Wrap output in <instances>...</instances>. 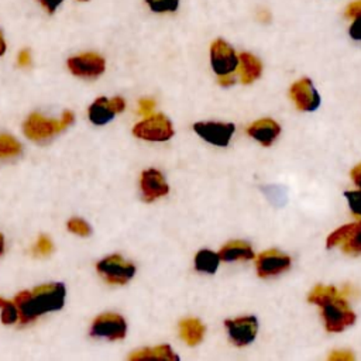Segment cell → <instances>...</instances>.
Returning <instances> with one entry per match:
<instances>
[{"label": "cell", "mask_w": 361, "mask_h": 361, "mask_svg": "<svg viewBox=\"0 0 361 361\" xmlns=\"http://www.w3.org/2000/svg\"><path fill=\"white\" fill-rule=\"evenodd\" d=\"M65 285L61 282L23 290L14 298L20 324H27L47 312L59 310L65 302Z\"/></svg>", "instance_id": "6da1fadb"}, {"label": "cell", "mask_w": 361, "mask_h": 361, "mask_svg": "<svg viewBox=\"0 0 361 361\" xmlns=\"http://www.w3.org/2000/svg\"><path fill=\"white\" fill-rule=\"evenodd\" d=\"M307 300L322 307V316L327 331L338 333L355 323V313L334 286H314L310 290Z\"/></svg>", "instance_id": "7a4b0ae2"}, {"label": "cell", "mask_w": 361, "mask_h": 361, "mask_svg": "<svg viewBox=\"0 0 361 361\" xmlns=\"http://www.w3.org/2000/svg\"><path fill=\"white\" fill-rule=\"evenodd\" d=\"M73 121V113L72 111H63L62 117L59 120L55 118H45L38 113H32L24 123L23 130L27 138L32 141H42L54 134L65 130L69 124Z\"/></svg>", "instance_id": "3957f363"}, {"label": "cell", "mask_w": 361, "mask_h": 361, "mask_svg": "<svg viewBox=\"0 0 361 361\" xmlns=\"http://www.w3.org/2000/svg\"><path fill=\"white\" fill-rule=\"evenodd\" d=\"M96 269L109 283L116 285H123L128 282L135 274V267L118 254L109 255L99 261Z\"/></svg>", "instance_id": "277c9868"}, {"label": "cell", "mask_w": 361, "mask_h": 361, "mask_svg": "<svg viewBox=\"0 0 361 361\" xmlns=\"http://www.w3.org/2000/svg\"><path fill=\"white\" fill-rule=\"evenodd\" d=\"M133 134L147 141H166L173 135V127L164 114H152L137 123L133 128Z\"/></svg>", "instance_id": "5b68a950"}, {"label": "cell", "mask_w": 361, "mask_h": 361, "mask_svg": "<svg viewBox=\"0 0 361 361\" xmlns=\"http://www.w3.org/2000/svg\"><path fill=\"white\" fill-rule=\"evenodd\" d=\"M126 331V320L117 313H103L97 316L90 327V334L93 337H107L109 340L124 338Z\"/></svg>", "instance_id": "8992f818"}, {"label": "cell", "mask_w": 361, "mask_h": 361, "mask_svg": "<svg viewBox=\"0 0 361 361\" xmlns=\"http://www.w3.org/2000/svg\"><path fill=\"white\" fill-rule=\"evenodd\" d=\"M234 128L233 123L220 121H199L193 124V130L199 137L217 147L228 145Z\"/></svg>", "instance_id": "52a82bcc"}, {"label": "cell", "mask_w": 361, "mask_h": 361, "mask_svg": "<svg viewBox=\"0 0 361 361\" xmlns=\"http://www.w3.org/2000/svg\"><path fill=\"white\" fill-rule=\"evenodd\" d=\"M257 274L261 278H269L282 274L290 267L289 255L283 254L276 248L262 251L255 261Z\"/></svg>", "instance_id": "ba28073f"}, {"label": "cell", "mask_w": 361, "mask_h": 361, "mask_svg": "<svg viewBox=\"0 0 361 361\" xmlns=\"http://www.w3.org/2000/svg\"><path fill=\"white\" fill-rule=\"evenodd\" d=\"M228 331L230 340L237 345L243 347L254 341L258 330V322L254 316H243L237 319H228L224 322Z\"/></svg>", "instance_id": "9c48e42d"}, {"label": "cell", "mask_w": 361, "mask_h": 361, "mask_svg": "<svg viewBox=\"0 0 361 361\" xmlns=\"http://www.w3.org/2000/svg\"><path fill=\"white\" fill-rule=\"evenodd\" d=\"M210 62L217 75H226L237 69L238 56L224 39H216L210 47Z\"/></svg>", "instance_id": "30bf717a"}, {"label": "cell", "mask_w": 361, "mask_h": 361, "mask_svg": "<svg viewBox=\"0 0 361 361\" xmlns=\"http://www.w3.org/2000/svg\"><path fill=\"white\" fill-rule=\"evenodd\" d=\"M69 71L80 78H97L104 72V59L94 52H85L68 59Z\"/></svg>", "instance_id": "8fae6325"}, {"label": "cell", "mask_w": 361, "mask_h": 361, "mask_svg": "<svg viewBox=\"0 0 361 361\" xmlns=\"http://www.w3.org/2000/svg\"><path fill=\"white\" fill-rule=\"evenodd\" d=\"M295 106L302 111H313L320 106V96L310 79L303 78L295 82L289 90Z\"/></svg>", "instance_id": "7c38bea8"}, {"label": "cell", "mask_w": 361, "mask_h": 361, "mask_svg": "<svg viewBox=\"0 0 361 361\" xmlns=\"http://www.w3.org/2000/svg\"><path fill=\"white\" fill-rule=\"evenodd\" d=\"M126 107V102L123 97H99L89 107V118L96 126H103L110 121L117 113H121Z\"/></svg>", "instance_id": "4fadbf2b"}, {"label": "cell", "mask_w": 361, "mask_h": 361, "mask_svg": "<svg viewBox=\"0 0 361 361\" xmlns=\"http://www.w3.org/2000/svg\"><path fill=\"white\" fill-rule=\"evenodd\" d=\"M140 186L145 202H154L155 199L162 197L169 192V186L166 185L164 175L154 168L145 169L141 173Z\"/></svg>", "instance_id": "5bb4252c"}, {"label": "cell", "mask_w": 361, "mask_h": 361, "mask_svg": "<svg viewBox=\"0 0 361 361\" xmlns=\"http://www.w3.org/2000/svg\"><path fill=\"white\" fill-rule=\"evenodd\" d=\"M247 133L250 137L261 142L264 147H269L281 133L279 124L272 118H261L254 121L248 128Z\"/></svg>", "instance_id": "9a60e30c"}, {"label": "cell", "mask_w": 361, "mask_h": 361, "mask_svg": "<svg viewBox=\"0 0 361 361\" xmlns=\"http://www.w3.org/2000/svg\"><path fill=\"white\" fill-rule=\"evenodd\" d=\"M220 261L224 262H231V261H241V259H252L254 258V251L251 245L245 241L241 240H234L228 241L221 247L219 251Z\"/></svg>", "instance_id": "2e32d148"}, {"label": "cell", "mask_w": 361, "mask_h": 361, "mask_svg": "<svg viewBox=\"0 0 361 361\" xmlns=\"http://www.w3.org/2000/svg\"><path fill=\"white\" fill-rule=\"evenodd\" d=\"M238 65H240V78H241V82L244 85L252 83L262 73V63L252 54H248V52L240 54L238 55Z\"/></svg>", "instance_id": "e0dca14e"}, {"label": "cell", "mask_w": 361, "mask_h": 361, "mask_svg": "<svg viewBox=\"0 0 361 361\" xmlns=\"http://www.w3.org/2000/svg\"><path fill=\"white\" fill-rule=\"evenodd\" d=\"M206 333V327L195 317H186L179 322V334L188 345H197Z\"/></svg>", "instance_id": "ac0fdd59"}, {"label": "cell", "mask_w": 361, "mask_h": 361, "mask_svg": "<svg viewBox=\"0 0 361 361\" xmlns=\"http://www.w3.org/2000/svg\"><path fill=\"white\" fill-rule=\"evenodd\" d=\"M128 360H131V361H140V360L176 361L178 355L172 351L171 345L161 344V345H155V347H145V348L137 350L128 355Z\"/></svg>", "instance_id": "d6986e66"}, {"label": "cell", "mask_w": 361, "mask_h": 361, "mask_svg": "<svg viewBox=\"0 0 361 361\" xmlns=\"http://www.w3.org/2000/svg\"><path fill=\"white\" fill-rule=\"evenodd\" d=\"M220 257L214 251L210 250H200L195 255V268L196 271L204 272V274H214L219 268Z\"/></svg>", "instance_id": "ffe728a7"}, {"label": "cell", "mask_w": 361, "mask_h": 361, "mask_svg": "<svg viewBox=\"0 0 361 361\" xmlns=\"http://www.w3.org/2000/svg\"><path fill=\"white\" fill-rule=\"evenodd\" d=\"M341 245H343V251L350 255L361 254V219H360V221L355 223L351 234Z\"/></svg>", "instance_id": "44dd1931"}, {"label": "cell", "mask_w": 361, "mask_h": 361, "mask_svg": "<svg viewBox=\"0 0 361 361\" xmlns=\"http://www.w3.org/2000/svg\"><path fill=\"white\" fill-rule=\"evenodd\" d=\"M21 152V144L8 134H0V158L16 157Z\"/></svg>", "instance_id": "7402d4cb"}, {"label": "cell", "mask_w": 361, "mask_h": 361, "mask_svg": "<svg viewBox=\"0 0 361 361\" xmlns=\"http://www.w3.org/2000/svg\"><path fill=\"white\" fill-rule=\"evenodd\" d=\"M0 309H1V323L3 324H13L18 320V312L16 307L14 300H7L4 298H0Z\"/></svg>", "instance_id": "603a6c76"}, {"label": "cell", "mask_w": 361, "mask_h": 361, "mask_svg": "<svg viewBox=\"0 0 361 361\" xmlns=\"http://www.w3.org/2000/svg\"><path fill=\"white\" fill-rule=\"evenodd\" d=\"M354 226H355V223H350V224L341 226L340 228H337L336 231H333V233L327 237V241H326L327 248H331V247H336V245L343 244V243L348 238V235L351 234Z\"/></svg>", "instance_id": "cb8c5ba5"}, {"label": "cell", "mask_w": 361, "mask_h": 361, "mask_svg": "<svg viewBox=\"0 0 361 361\" xmlns=\"http://www.w3.org/2000/svg\"><path fill=\"white\" fill-rule=\"evenodd\" d=\"M145 3L155 13H171L178 8L179 0H145Z\"/></svg>", "instance_id": "d4e9b609"}, {"label": "cell", "mask_w": 361, "mask_h": 361, "mask_svg": "<svg viewBox=\"0 0 361 361\" xmlns=\"http://www.w3.org/2000/svg\"><path fill=\"white\" fill-rule=\"evenodd\" d=\"M345 199L348 200V206L354 216L361 219V189L360 190H347L344 192Z\"/></svg>", "instance_id": "484cf974"}, {"label": "cell", "mask_w": 361, "mask_h": 361, "mask_svg": "<svg viewBox=\"0 0 361 361\" xmlns=\"http://www.w3.org/2000/svg\"><path fill=\"white\" fill-rule=\"evenodd\" d=\"M68 230L72 231L73 234L83 235V237H86V235L90 234V227H89V224H87L85 220L78 219V217H73V219H71V220L68 221Z\"/></svg>", "instance_id": "4316f807"}, {"label": "cell", "mask_w": 361, "mask_h": 361, "mask_svg": "<svg viewBox=\"0 0 361 361\" xmlns=\"http://www.w3.org/2000/svg\"><path fill=\"white\" fill-rule=\"evenodd\" d=\"M52 251V243L47 235H39L35 247H34V252L37 255H48Z\"/></svg>", "instance_id": "83f0119b"}, {"label": "cell", "mask_w": 361, "mask_h": 361, "mask_svg": "<svg viewBox=\"0 0 361 361\" xmlns=\"http://www.w3.org/2000/svg\"><path fill=\"white\" fill-rule=\"evenodd\" d=\"M330 361H353L354 354L350 350H336L329 355Z\"/></svg>", "instance_id": "f1b7e54d"}, {"label": "cell", "mask_w": 361, "mask_h": 361, "mask_svg": "<svg viewBox=\"0 0 361 361\" xmlns=\"http://www.w3.org/2000/svg\"><path fill=\"white\" fill-rule=\"evenodd\" d=\"M155 102L152 99H141L138 102V113L142 116H149L154 111Z\"/></svg>", "instance_id": "f546056e"}, {"label": "cell", "mask_w": 361, "mask_h": 361, "mask_svg": "<svg viewBox=\"0 0 361 361\" xmlns=\"http://www.w3.org/2000/svg\"><path fill=\"white\" fill-rule=\"evenodd\" d=\"M353 24L350 27V35L353 39L361 41V14L353 18Z\"/></svg>", "instance_id": "4dcf8cb0"}, {"label": "cell", "mask_w": 361, "mask_h": 361, "mask_svg": "<svg viewBox=\"0 0 361 361\" xmlns=\"http://www.w3.org/2000/svg\"><path fill=\"white\" fill-rule=\"evenodd\" d=\"M361 14V0H357V1H353L348 7H347V11H345V16L348 18H354L357 16Z\"/></svg>", "instance_id": "1f68e13d"}, {"label": "cell", "mask_w": 361, "mask_h": 361, "mask_svg": "<svg viewBox=\"0 0 361 361\" xmlns=\"http://www.w3.org/2000/svg\"><path fill=\"white\" fill-rule=\"evenodd\" d=\"M62 1H63V0H38V3H39L49 14H52V13L61 6Z\"/></svg>", "instance_id": "d6a6232c"}, {"label": "cell", "mask_w": 361, "mask_h": 361, "mask_svg": "<svg viewBox=\"0 0 361 361\" xmlns=\"http://www.w3.org/2000/svg\"><path fill=\"white\" fill-rule=\"evenodd\" d=\"M17 62L20 66H28L31 63V54L28 49H21L17 56Z\"/></svg>", "instance_id": "836d02e7"}, {"label": "cell", "mask_w": 361, "mask_h": 361, "mask_svg": "<svg viewBox=\"0 0 361 361\" xmlns=\"http://www.w3.org/2000/svg\"><path fill=\"white\" fill-rule=\"evenodd\" d=\"M235 82L234 76L231 73H226V75H219V85L221 86H231Z\"/></svg>", "instance_id": "e575fe53"}, {"label": "cell", "mask_w": 361, "mask_h": 361, "mask_svg": "<svg viewBox=\"0 0 361 361\" xmlns=\"http://www.w3.org/2000/svg\"><path fill=\"white\" fill-rule=\"evenodd\" d=\"M351 178H353L354 183L361 188V164H358L357 166H354L351 169Z\"/></svg>", "instance_id": "d590c367"}, {"label": "cell", "mask_w": 361, "mask_h": 361, "mask_svg": "<svg viewBox=\"0 0 361 361\" xmlns=\"http://www.w3.org/2000/svg\"><path fill=\"white\" fill-rule=\"evenodd\" d=\"M6 52V42H4V38H3V34L0 31V56Z\"/></svg>", "instance_id": "8d00e7d4"}, {"label": "cell", "mask_w": 361, "mask_h": 361, "mask_svg": "<svg viewBox=\"0 0 361 361\" xmlns=\"http://www.w3.org/2000/svg\"><path fill=\"white\" fill-rule=\"evenodd\" d=\"M3 250H4V240H3V235L0 234V255L3 254Z\"/></svg>", "instance_id": "74e56055"}, {"label": "cell", "mask_w": 361, "mask_h": 361, "mask_svg": "<svg viewBox=\"0 0 361 361\" xmlns=\"http://www.w3.org/2000/svg\"><path fill=\"white\" fill-rule=\"evenodd\" d=\"M80 1H87V0H80Z\"/></svg>", "instance_id": "f35d334b"}]
</instances>
